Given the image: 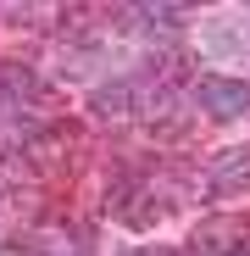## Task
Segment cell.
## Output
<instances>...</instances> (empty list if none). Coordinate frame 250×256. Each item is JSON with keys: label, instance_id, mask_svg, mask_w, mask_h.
Returning a JSON list of instances; mask_svg holds the SVG:
<instances>
[{"label": "cell", "instance_id": "obj_6", "mask_svg": "<svg viewBox=\"0 0 250 256\" xmlns=\"http://www.w3.org/2000/svg\"><path fill=\"white\" fill-rule=\"evenodd\" d=\"M128 256H189V250H167V245H139V250H128Z\"/></svg>", "mask_w": 250, "mask_h": 256}, {"label": "cell", "instance_id": "obj_1", "mask_svg": "<svg viewBox=\"0 0 250 256\" xmlns=\"http://www.w3.org/2000/svg\"><path fill=\"white\" fill-rule=\"evenodd\" d=\"M195 100L206 106V117L234 122V117L250 112V84L245 78H223V72H206V78H195Z\"/></svg>", "mask_w": 250, "mask_h": 256}, {"label": "cell", "instance_id": "obj_2", "mask_svg": "<svg viewBox=\"0 0 250 256\" xmlns=\"http://www.w3.org/2000/svg\"><path fill=\"white\" fill-rule=\"evenodd\" d=\"M206 190L234 200V195H250V150L245 145H228L212 156V167H206Z\"/></svg>", "mask_w": 250, "mask_h": 256}, {"label": "cell", "instance_id": "obj_7", "mask_svg": "<svg viewBox=\"0 0 250 256\" xmlns=\"http://www.w3.org/2000/svg\"><path fill=\"white\" fill-rule=\"evenodd\" d=\"M0 256H22V250H17V245H0Z\"/></svg>", "mask_w": 250, "mask_h": 256}, {"label": "cell", "instance_id": "obj_4", "mask_svg": "<svg viewBox=\"0 0 250 256\" xmlns=\"http://www.w3.org/2000/svg\"><path fill=\"white\" fill-rule=\"evenodd\" d=\"M134 106H139V84H134V78L100 84V90L89 95V112H95V117H134Z\"/></svg>", "mask_w": 250, "mask_h": 256}, {"label": "cell", "instance_id": "obj_5", "mask_svg": "<svg viewBox=\"0 0 250 256\" xmlns=\"http://www.w3.org/2000/svg\"><path fill=\"white\" fill-rule=\"evenodd\" d=\"M234 234H245V223H200L189 256H245V245Z\"/></svg>", "mask_w": 250, "mask_h": 256}, {"label": "cell", "instance_id": "obj_3", "mask_svg": "<svg viewBox=\"0 0 250 256\" xmlns=\"http://www.w3.org/2000/svg\"><path fill=\"white\" fill-rule=\"evenodd\" d=\"M111 212L128 228H156V218H161V200L145 190V184H117L111 190Z\"/></svg>", "mask_w": 250, "mask_h": 256}]
</instances>
